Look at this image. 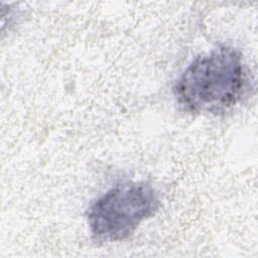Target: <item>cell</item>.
Wrapping results in <instances>:
<instances>
[{
    "label": "cell",
    "mask_w": 258,
    "mask_h": 258,
    "mask_svg": "<svg viewBox=\"0 0 258 258\" xmlns=\"http://www.w3.org/2000/svg\"><path fill=\"white\" fill-rule=\"evenodd\" d=\"M249 78L242 53L220 45L198 55L184 69L173 87L179 108L192 115H224L245 96Z\"/></svg>",
    "instance_id": "1"
},
{
    "label": "cell",
    "mask_w": 258,
    "mask_h": 258,
    "mask_svg": "<svg viewBox=\"0 0 258 258\" xmlns=\"http://www.w3.org/2000/svg\"><path fill=\"white\" fill-rule=\"evenodd\" d=\"M159 207V196L149 182L117 183L89 206L86 218L91 236L99 243L124 241Z\"/></svg>",
    "instance_id": "2"
}]
</instances>
